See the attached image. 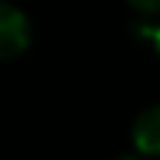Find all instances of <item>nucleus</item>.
I'll use <instances>...</instances> for the list:
<instances>
[{
    "label": "nucleus",
    "mask_w": 160,
    "mask_h": 160,
    "mask_svg": "<svg viewBox=\"0 0 160 160\" xmlns=\"http://www.w3.org/2000/svg\"><path fill=\"white\" fill-rule=\"evenodd\" d=\"M31 45V20L22 8L0 0V62L17 59Z\"/></svg>",
    "instance_id": "nucleus-1"
},
{
    "label": "nucleus",
    "mask_w": 160,
    "mask_h": 160,
    "mask_svg": "<svg viewBox=\"0 0 160 160\" xmlns=\"http://www.w3.org/2000/svg\"><path fill=\"white\" fill-rule=\"evenodd\" d=\"M132 146L143 158H160V104L146 107L132 121Z\"/></svg>",
    "instance_id": "nucleus-2"
},
{
    "label": "nucleus",
    "mask_w": 160,
    "mask_h": 160,
    "mask_svg": "<svg viewBox=\"0 0 160 160\" xmlns=\"http://www.w3.org/2000/svg\"><path fill=\"white\" fill-rule=\"evenodd\" d=\"M127 6L141 17H160V0H127Z\"/></svg>",
    "instance_id": "nucleus-3"
},
{
    "label": "nucleus",
    "mask_w": 160,
    "mask_h": 160,
    "mask_svg": "<svg viewBox=\"0 0 160 160\" xmlns=\"http://www.w3.org/2000/svg\"><path fill=\"white\" fill-rule=\"evenodd\" d=\"M146 37L152 39V45H155V51H158V56H160V20L155 22V25H149V31H146Z\"/></svg>",
    "instance_id": "nucleus-4"
},
{
    "label": "nucleus",
    "mask_w": 160,
    "mask_h": 160,
    "mask_svg": "<svg viewBox=\"0 0 160 160\" xmlns=\"http://www.w3.org/2000/svg\"><path fill=\"white\" fill-rule=\"evenodd\" d=\"M115 160H146V158H143V155H138V152H135V155H121V158H115Z\"/></svg>",
    "instance_id": "nucleus-5"
}]
</instances>
